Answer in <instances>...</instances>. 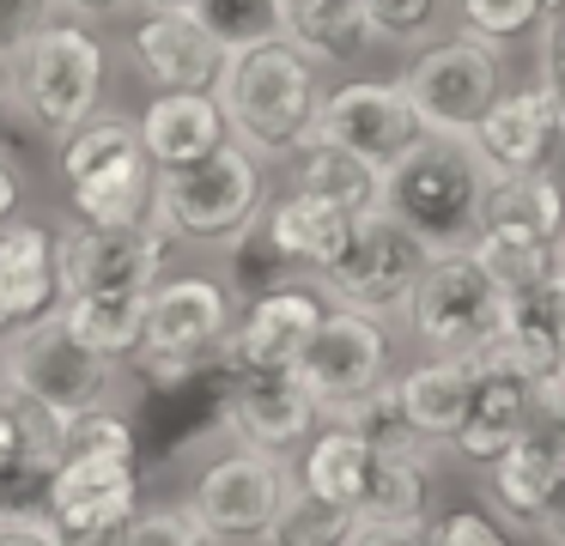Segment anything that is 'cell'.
Segmentation results:
<instances>
[{
  "label": "cell",
  "instance_id": "d6986e66",
  "mask_svg": "<svg viewBox=\"0 0 565 546\" xmlns=\"http://www.w3.org/2000/svg\"><path fill=\"white\" fill-rule=\"evenodd\" d=\"M468 364H475V383H468L462 419H456V431L444 437V443H450L456 461L487 468V461L499 456V449H511L516 431H523V413H529V388H535V376L516 371L499 346L475 352Z\"/></svg>",
  "mask_w": 565,
  "mask_h": 546
},
{
  "label": "cell",
  "instance_id": "5bb4252c",
  "mask_svg": "<svg viewBox=\"0 0 565 546\" xmlns=\"http://www.w3.org/2000/svg\"><path fill=\"white\" fill-rule=\"evenodd\" d=\"M390 364H395V340H390V322H383V315L347 310V303H322L305 352L292 358V376L305 383V395L329 413V407H341V400H353L359 388H371L377 376H390Z\"/></svg>",
  "mask_w": 565,
  "mask_h": 546
},
{
  "label": "cell",
  "instance_id": "7dc6e473",
  "mask_svg": "<svg viewBox=\"0 0 565 546\" xmlns=\"http://www.w3.org/2000/svg\"><path fill=\"white\" fill-rule=\"evenodd\" d=\"M55 528V522H50ZM128 522H98V528H55V546H122Z\"/></svg>",
  "mask_w": 565,
  "mask_h": 546
},
{
  "label": "cell",
  "instance_id": "f546056e",
  "mask_svg": "<svg viewBox=\"0 0 565 546\" xmlns=\"http://www.w3.org/2000/svg\"><path fill=\"white\" fill-rule=\"evenodd\" d=\"M371 461H377V449H365L353 431H341V425H317V437L298 449V468L292 473L310 485V492L334 497V504H347L359 516V497H365Z\"/></svg>",
  "mask_w": 565,
  "mask_h": 546
},
{
  "label": "cell",
  "instance_id": "f1b7e54d",
  "mask_svg": "<svg viewBox=\"0 0 565 546\" xmlns=\"http://www.w3.org/2000/svg\"><path fill=\"white\" fill-rule=\"evenodd\" d=\"M147 291H79V298L55 303V315H62V328L79 346H92L98 358L128 364L140 346V322H147Z\"/></svg>",
  "mask_w": 565,
  "mask_h": 546
},
{
  "label": "cell",
  "instance_id": "7bdbcfd3",
  "mask_svg": "<svg viewBox=\"0 0 565 546\" xmlns=\"http://www.w3.org/2000/svg\"><path fill=\"white\" fill-rule=\"evenodd\" d=\"M50 19H55V0H0V73L31 43V31Z\"/></svg>",
  "mask_w": 565,
  "mask_h": 546
},
{
  "label": "cell",
  "instance_id": "8fae6325",
  "mask_svg": "<svg viewBox=\"0 0 565 546\" xmlns=\"http://www.w3.org/2000/svg\"><path fill=\"white\" fill-rule=\"evenodd\" d=\"M402 92L414 104L426 133H450L468 140V128L480 121V109L504 92V49L480 43V36H431L402 73Z\"/></svg>",
  "mask_w": 565,
  "mask_h": 546
},
{
  "label": "cell",
  "instance_id": "f5cc1de1",
  "mask_svg": "<svg viewBox=\"0 0 565 546\" xmlns=\"http://www.w3.org/2000/svg\"><path fill=\"white\" fill-rule=\"evenodd\" d=\"M553 255H559V267H565V231H559V249H553Z\"/></svg>",
  "mask_w": 565,
  "mask_h": 546
},
{
  "label": "cell",
  "instance_id": "44dd1931",
  "mask_svg": "<svg viewBox=\"0 0 565 546\" xmlns=\"http://www.w3.org/2000/svg\"><path fill=\"white\" fill-rule=\"evenodd\" d=\"M468 146L487 164V176L547 170L553 146H559V116H553L541 85H511V92H499L480 109V121L468 128Z\"/></svg>",
  "mask_w": 565,
  "mask_h": 546
},
{
  "label": "cell",
  "instance_id": "836d02e7",
  "mask_svg": "<svg viewBox=\"0 0 565 546\" xmlns=\"http://www.w3.org/2000/svg\"><path fill=\"white\" fill-rule=\"evenodd\" d=\"M359 516H431V449H402V456L371 461Z\"/></svg>",
  "mask_w": 565,
  "mask_h": 546
},
{
  "label": "cell",
  "instance_id": "603a6c76",
  "mask_svg": "<svg viewBox=\"0 0 565 546\" xmlns=\"http://www.w3.org/2000/svg\"><path fill=\"white\" fill-rule=\"evenodd\" d=\"M62 303V274H55V231L43 218H7L0 225V334L38 322Z\"/></svg>",
  "mask_w": 565,
  "mask_h": 546
},
{
  "label": "cell",
  "instance_id": "4316f807",
  "mask_svg": "<svg viewBox=\"0 0 565 546\" xmlns=\"http://www.w3.org/2000/svg\"><path fill=\"white\" fill-rule=\"evenodd\" d=\"M286 170H292V189L341 206L347 218L383 206V170L365 164L359 152H347V146H334V140H317V133H310V140L286 158Z\"/></svg>",
  "mask_w": 565,
  "mask_h": 546
},
{
  "label": "cell",
  "instance_id": "4dcf8cb0",
  "mask_svg": "<svg viewBox=\"0 0 565 546\" xmlns=\"http://www.w3.org/2000/svg\"><path fill=\"white\" fill-rule=\"evenodd\" d=\"M553 473L559 468L541 461L529 443H511L480 468V492H487L492 516H499L504 528H535L541 504H547V492H553Z\"/></svg>",
  "mask_w": 565,
  "mask_h": 546
},
{
  "label": "cell",
  "instance_id": "484cf974",
  "mask_svg": "<svg viewBox=\"0 0 565 546\" xmlns=\"http://www.w3.org/2000/svg\"><path fill=\"white\" fill-rule=\"evenodd\" d=\"M280 7V43H292L310 67H353L377 36L359 0H274Z\"/></svg>",
  "mask_w": 565,
  "mask_h": 546
},
{
  "label": "cell",
  "instance_id": "277c9868",
  "mask_svg": "<svg viewBox=\"0 0 565 546\" xmlns=\"http://www.w3.org/2000/svg\"><path fill=\"white\" fill-rule=\"evenodd\" d=\"M487 164L468 140L450 133H419L402 158L383 164V206L414 231L426 249H462L475 237Z\"/></svg>",
  "mask_w": 565,
  "mask_h": 546
},
{
  "label": "cell",
  "instance_id": "d4e9b609",
  "mask_svg": "<svg viewBox=\"0 0 565 546\" xmlns=\"http://www.w3.org/2000/svg\"><path fill=\"white\" fill-rule=\"evenodd\" d=\"M347 225H353V218H347L341 206L317 201V194H305V189L268 194V206L256 213L262 243H268V249L280 255V261L292 267L298 279H310V274H317V267L329 261L334 249H341Z\"/></svg>",
  "mask_w": 565,
  "mask_h": 546
},
{
  "label": "cell",
  "instance_id": "e575fe53",
  "mask_svg": "<svg viewBox=\"0 0 565 546\" xmlns=\"http://www.w3.org/2000/svg\"><path fill=\"white\" fill-rule=\"evenodd\" d=\"M189 12H195L201 31L220 49H249V43H274L280 36V7L274 0H195Z\"/></svg>",
  "mask_w": 565,
  "mask_h": 546
},
{
  "label": "cell",
  "instance_id": "4fadbf2b",
  "mask_svg": "<svg viewBox=\"0 0 565 546\" xmlns=\"http://www.w3.org/2000/svg\"><path fill=\"white\" fill-rule=\"evenodd\" d=\"M177 237L159 213L135 218V225H74L55 237V274H62V298L79 291H147L164 274Z\"/></svg>",
  "mask_w": 565,
  "mask_h": 546
},
{
  "label": "cell",
  "instance_id": "7c38bea8",
  "mask_svg": "<svg viewBox=\"0 0 565 546\" xmlns=\"http://www.w3.org/2000/svg\"><path fill=\"white\" fill-rule=\"evenodd\" d=\"M286 473H292L286 456L232 443V449H220L213 461L195 468L183 504L195 510V522L213 534V546H262L268 516L286 492Z\"/></svg>",
  "mask_w": 565,
  "mask_h": 546
},
{
  "label": "cell",
  "instance_id": "60d3db41",
  "mask_svg": "<svg viewBox=\"0 0 565 546\" xmlns=\"http://www.w3.org/2000/svg\"><path fill=\"white\" fill-rule=\"evenodd\" d=\"M529 43H535V85L547 92L553 116H559V140H565V12L553 7Z\"/></svg>",
  "mask_w": 565,
  "mask_h": 546
},
{
  "label": "cell",
  "instance_id": "74e56055",
  "mask_svg": "<svg viewBox=\"0 0 565 546\" xmlns=\"http://www.w3.org/2000/svg\"><path fill=\"white\" fill-rule=\"evenodd\" d=\"M516 443H529L541 461H553V468H565V376H535V388H529V413H523V431H516Z\"/></svg>",
  "mask_w": 565,
  "mask_h": 546
},
{
  "label": "cell",
  "instance_id": "9a60e30c",
  "mask_svg": "<svg viewBox=\"0 0 565 546\" xmlns=\"http://www.w3.org/2000/svg\"><path fill=\"white\" fill-rule=\"evenodd\" d=\"M220 425L232 443L292 461L317 437L322 407L305 395L292 371H220Z\"/></svg>",
  "mask_w": 565,
  "mask_h": 546
},
{
  "label": "cell",
  "instance_id": "db71d44e",
  "mask_svg": "<svg viewBox=\"0 0 565 546\" xmlns=\"http://www.w3.org/2000/svg\"><path fill=\"white\" fill-rule=\"evenodd\" d=\"M553 7H559V12H565V0H553Z\"/></svg>",
  "mask_w": 565,
  "mask_h": 546
},
{
  "label": "cell",
  "instance_id": "11a10c76",
  "mask_svg": "<svg viewBox=\"0 0 565 546\" xmlns=\"http://www.w3.org/2000/svg\"><path fill=\"white\" fill-rule=\"evenodd\" d=\"M559 376H565V358H559Z\"/></svg>",
  "mask_w": 565,
  "mask_h": 546
},
{
  "label": "cell",
  "instance_id": "f6af8a7d",
  "mask_svg": "<svg viewBox=\"0 0 565 546\" xmlns=\"http://www.w3.org/2000/svg\"><path fill=\"white\" fill-rule=\"evenodd\" d=\"M0 546H55V528L43 510H7L0 504Z\"/></svg>",
  "mask_w": 565,
  "mask_h": 546
},
{
  "label": "cell",
  "instance_id": "30bf717a",
  "mask_svg": "<svg viewBox=\"0 0 565 546\" xmlns=\"http://www.w3.org/2000/svg\"><path fill=\"white\" fill-rule=\"evenodd\" d=\"M0 383L19 388L25 400H38L43 413L67 419V413H86L116 400V383H122V364L98 358L92 346H79L62 328V315H38V322L0 334Z\"/></svg>",
  "mask_w": 565,
  "mask_h": 546
},
{
  "label": "cell",
  "instance_id": "c3c4849f",
  "mask_svg": "<svg viewBox=\"0 0 565 546\" xmlns=\"http://www.w3.org/2000/svg\"><path fill=\"white\" fill-rule=\"evenodd\" d=\"M55 12H74V19H86V24H104V19L135 12V0H55Z\"/></svg>",
  "mask_w": 565,
  "mask_h": 546
},
{
  "label": "cell",
  "instance_id": "e0dca14e",
  "mask_svg": "<svg viewBox=\"0 0 565 546\" xmlns=\"http://www.w3.org/2000/svg\"><path fill=\"white\" fill-rule=\"evenodd\" d=\"M317 315H322V291L310 279H286V286L249 291L237 322H232L220 371H292V358L305 352Z\"/></svg>",
  "mask_w": 565,
  "mask_h": 546
},
{
  "label": "cell",
  "instance_id": "8992f818",
  "mask_svg": "<svg viewBox=\"0 0 565 546\" xmlns=\"http://www.w3.org/2000/svg\"><path fill=\"white\" fill-rule=\"evenodd\" d=\"M262 206H268V164H256L237 140L213 146L195 164L152 176V213L171 225L177 243L225 249L232 237H244L256 225Z\"/></svg>",
  "mask_w": 565,
  "mask_h": 546
},
{
  "label": "cell",
  "instance_id": "816d5d0a",
  "mask_svg": "<svg viewBox=\"0 0 565 546\" xmlns=\"http://www.w3.org/2000/svg\"><path fill=\"white\" fill-rule=\"evenodd\" d=\"M0 133H7V85H0Z\"/></svg>",
  "mask_w": 565,
  "mask_h": 546
},
{
  "label": "cell",
  "instance_id": "b9f144b4",
  "mask_svg": "<svg viewBox=\"0 0 565 546\" xmlns=\"http://www.w3.org/2000/svg\"><path fill=\"white\" fill-rule=\"evenodd\" d=\"M426 546H516V534L492 510H444L426 522Z\"/></svg>",
  "mask_w": 565,
  "mask_h": 546
},
{
  "label": "cell",
  "instance_id": "d590c367",
  "mask_svg": "<svg viewBox=\"0 0 565 546\" xmlns=\"http://www.w3.org/2000/svg\"><path fill=\"white\" fill-rule=\"evenodd\" d=\"M553 12V0H456V19H462L468 36L492 49H511V43H529L535 24Z\"/></svg>",
  "mask_w": 565,
  "mask_h": 546
},
{
  "label": "cell",
  "instance_id": "9c48e42d",
  "mask_svg": "<svg viewBox=\"0 0 565 546\" xmlns=\"http://www.w3.org/2000/svg\"><path fill=\"white\" fill-rule=\"evenodd\" d=\"M426 243L390 213V206H371L347 225L341 249L310 274V286L322 291V303H347V310L365 315H402L407 291H414L419 267H426Z\"/></svg>",
  "mask_w": 565,
  "mask_h": 546
},
{
  "label": "cell",
  "instance_id": "f35d334b",
  "mask_svg": "<svg viewBox=\"0 0 565 546\" xmlns=\"http://www.w3.org/2000/svg\"><path fill=\"white\" fill-rule=\"evenodd\" d=\"M122 546H213V534L195 522V510L177 497V504H147L140 497L135 516H128Z\"/></svg>",
  "mask_w": 565,
  "mask_h": 546
},
{
  "label": "cell",
  "instance_id": "ffe728a7",
  "mask_svg": "<svg viewBox=\"0 0 565 546\" xmlns=\"http://www.w3.org/2000/svg\"><path fill=\"white\" fill-rule=\"evenodd\" d=\"M140 504V468L135 456H55L43 473V516L55 528H98L128 522Z\"/></svg>",
  "mask_w": 565,
  "mask_h": 546
},
{
  "label": "cell",
  "instance_id": "ba28073f",
  "mask_svg": "<svg viewBox=\"0 0 565 546\" xmlns=\"http://www.w3.org/2000/svg\"><path fill=\"white\" fill-rule=\"evenodd\" d=\"M499 279L475 261V249H431L426 267H419L414 291L402 303L407 334L426 352H444V358H475L499 340Z\"/></svg>",
  "mask_w": 565,
  "mask_h": 546
},
{
  "label": "cell",
  "instance_id": "7a4b0ae2",
  "mask_svg": "<svg viewBox=\"0 0 565 546\" xmlns=\"http://www.w3.org/2000/svg\"><path fill=\"white\" fill-rule=\"evenodd\" d=\"M104 73H110V49H104L98 24L55 12L50 24L31 31V43L7 61L0 85H7V109L43 140H62L67 128L104 104Z\"/></svg>",
  "mask_w": 565,
  "mask_h": 546
},
{
  "label": "cell",
  "instance_id": "f907efd6",
  "mask_svg": "<svg viewBox=\"0 0 565 546\" xmlns=\"http://www.w3.org/2000/svg\"><path fill=\"white\" fill-rule=\"evenodd\" d=\"M135 7H152V12H189L195 0H135Z\"/></svg>",
  "mask_w": 565,
  "mask_h": 546
},
{
  "label": "cell",
  "instance_id": "d6a6232c",
  "mask_svg": "<svg viewBox=\"0 0 565 546\" xmlns=\"http://www.w3.org/2000/svg\"><path fill=\"white\" fill-rule=\"evenodd\" d=\"M353 522H359V516H353L347 504L310 492L298 473H286V492H280V504H274V516H268L262 546H347Z\"/></svg>",
  "mask_w": 565,
  "mask_h": 546
},
{
  "label": "cell",
  "instance_id": "8d00e7d4",
  "mask_svg": "<svg viewBox=\"0 0 565 546\" xmlns=\"http://www.w3.org/2000/svg\"><path fill=\"white\" fill-rule=\"evenodd\" d=\"M62 456H135V419L116 400L62 419Z\"/></svg>",
  "mask_w": 565,
  "mask_h": 546
},
{
  "label": "cell",
  "instance_id": "6da1fadb",
  "mask_svg": "<svg viewBox=\"0 0 565 546\" xmlns=\"http://www.w3.org/2000/svg\"><path fill=\"white\" fill-rule=\"evenodd\" d=\"M213 104L225 116V133L244 146L256 164H286L310 140V121L322 104V67H310L292 43H249L225 49Z\"/></svg>",
  "mask_w": 565,
  "mask_h": 546
},
{
  "label": "cell",
  "instance_id": "cb8c5ba5",
  "mask_svg": "<svg viewBox=\"0 0 565 546\" xmlns=\"http://www.w3.org/2000/svg\"><path fill=\"white\" fill-rule=\"evenodd\" d=\"M135 133H140V152L152 158V170L195 164V158H207L213 146L232 140L213 92H159L135 116Z\"/></svg>",
  "mask_w": 565,
  "mask_h": 546
},
{
  "label": "cell",
  "instance_id": "1f68e13d",
  "mask_svg": "<svg viewBox=\"0 0 565 546\" xmlns=\"http://www.w3.org/2000/svg\"><path fill=\"white\" fill-rule=\"evenodd\" d=\"M322 425H341V431H353L365 449H377V456H402V449H431L419 443V431L407 425V407H402V388H395V371L377 376L371 388H359L353 400H341V407L322 413Z\"/></svg>",
  "mask_w": 565,
  "mask_h": 546
},
{
  "label": "cell",
  "instance_id": "7402d4cb",
  "mask_svg": "<svg viewBox=\"0 0 565 546\" xmlns=\"http://www.w3.org/2000/svg\"><path fill=\"white\" fill-rule=\"evenodd\" d=\"M492 346L529 376H553L565 358V267L553 261L547 274L523 279L499 303V340Z\"/></svg>",
  "mask_w": 565,
  "mask_h": 546
},
{
  "label": "cell",
  "instance_id": "bcb514c9",
  "mask_svg": "<svg viewBox=\"0 0 565 546\" xmlns=\"http://www.w3.org/2000/svg\"><path fill=\"white\" fill-rule=\"evenodd\" d=\"M529 534H541L547 546H565V468L553 473V492H547V504H541V516Z\"/></svg>",
  "mask_w": 565,
  "mask_h": 546
},
{
  "label": "cell",
  "instance_id": "ac0fdd59",
  "mask_svg": "<svg viewBox=\"0 0 565 546\" xmlns=\"http://www.w3.org/2000/svg\"><path fill=\"white\" fill-rule=\"evenodd\" d=\"M122 55L152 92H213L225 49L201 31L195 12H152L140 7L122 31Z\"/></svg>",
  "mask_w": 565,
  "mask_h": 546
},
{
  "label": "cell",
  "instance_id": "ab89813d",
  "mask_svg": "<svg viewBox=\"0 0 565 546\" xmlns=\"http://www.w3.org/2000/svg\"><path fill=\"white\" fill-rule=\"evenodd\" d=\"M371 19V36H383V43H431V36L444 31V7L450 0H359Z\"/></svg>",
  "mask_w": 565,
  "mask_h": 546
},
{
  "label": "cell",
  "instance_id": "2e32d148",
  "mask_svg": "<svg viewBox=\"0 0 565 546\" xmlns=\"http://www.w3.org/2000/svg\"><path fill=\"white\" fill-rule=\"evenodd\" d=\"M310 133L347 146V152H359L365 164L383 170L390 158H402L426 128H419L402 79H347V85H334V92H322Z\"/></svg>",
  "mask_w": 565,
  "mask_h": 546
},
{
  "label": "cell",
  "instance_id": "3957f363",
  "mask_svg": "<svg viewBox=\"0 0 565 546\" xmlns=\"http://www.w3.org/2000/svg\"><path fill=\"white\" fill-rule=\"evenodd\" d=\"M237 303L232 286L213 274H171L152 279L147 291V322H140V346H135V371L152 388H183L195 376H213L232 340Z\"/></svg>",
  "mask_w": 565,
  "mask_h": 546
},
{
  "label": "cell",
  "instance_id": "681fc988",
  "mask_svg": "<svg viewBox=\"0 0 565 546\" xmlns=\"http://www.w3.org/2000/svg\"><path fill=\"white\" fill-rule=\"evenodd\" d=\"M13 213H19V170L0 158V225H7Z\"/></svg>",
  "mask_w": 565,
  "mask_h": 546
},
{
  "label": "cell",
  "instance_id": "52a82bcc",
  "mask_svg": "<svg viewBox=\"0 0 565 546\" xmlns=\"http://www.w3.org/2000/svg\"><path fill=\"white\" fill-rule=\"evenodd\" d=\"M559 231H565V189L547 170H523V176H487L475 213V261L499 279V291L523 286V279L547 274L559 261Z\"/></svg>",
  "mask_w": 565,
  "mask_h": 546
},
{
  "label": "cell",
  "instance_id": "ee69618b",
  "mask_svg": "<svg viewBox=\"0 0 565 546\" xmlns=\"http://www.w3.org/2000/svg\"><path fill=\"white\" fill-rule=\"evenodd\" d=\"M431 516H359L347 546H426Z\"/></svg>",
  "mask_w": 565,
  "mask_h": 546
},
{
  "label": "cell",
  "instance_id": "83f0119b",
  "mask_svg": "<svg viewBox=\"0 0 565 546\" xmlns=\"http://www.w3.org/2000/svg\"><path fill=\"white\" fill-rule=\"evenodd\" d=\"M468 383H475V364L468 358H444V352H426L419 364L395 371V388H402L407 425L419 431V443H444L462 419Z\"/></svg>",
  "mask_w": 565,
  "mask_h": 546
},
{
  "label": "cell",
  "instance_id": "5b68a950",
  "mask_svg": "<svg viewBox=\"0 0 565 546\" xmlns=\"http://www.w3.org/2000/svg\"><path fill=\"white\" fill-rule=\"evenodd\" d=\"M62 152V182H67V206L86 225H135L152 213V158L140 152L135 116L122 109H92L79 128H67L55 140Z\"/></svg>",
  "mask_w": 565,
  "mask_h": 546
}]
</instances>
